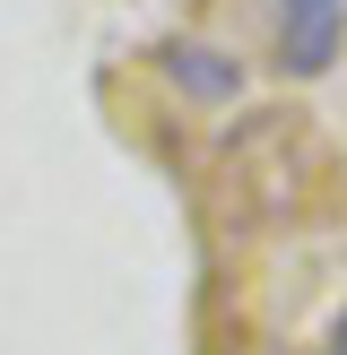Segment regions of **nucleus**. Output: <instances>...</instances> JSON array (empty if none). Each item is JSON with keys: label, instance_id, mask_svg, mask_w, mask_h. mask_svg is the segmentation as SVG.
Returning <instances> with one entry per match:
<instances>
[{"label": "nucleus", "instance_id": "obj_2", "mask_svg": "<svg viewBox=\"0 0 347 355\" xmlns=\"http://www.w3.org/2000/svg\"><path fill=\"white\" fill-rule=\"evenodd\" d=\"M174 69H183L191 96H235V87H243V78H235V61H217V52H191V44L174 52Z\"/></svg>", "mask_w": 347, "mask_h": 355}, {"label": "nucleus", "instance_id": "obj_1", "mask_svg": "<svg viewBox=\"0 0 347 355\" xmlns=\"http://www.w3.org/2000/svg\"><path fill=\"white\" fill-rule=\"evenodd\" d=\"M347 44V0H278V69L321 78Z\"/></svg>", "mask_w": 347, "mask_h": 355}, {"label": "nucleus", "instance_id": "obj_3", "mask_svg": "<svg viewBox=\"0 0 347 355\" xmlns=\"http://www.w3.org/2000/svg\"><path fill=\"white\" fill-rule=\"evenodd\" d=\"M330 355H347V312H339V321H330Z\"/></svg>", "mask_w": 347, "mask_h": 355}]
</instances>
